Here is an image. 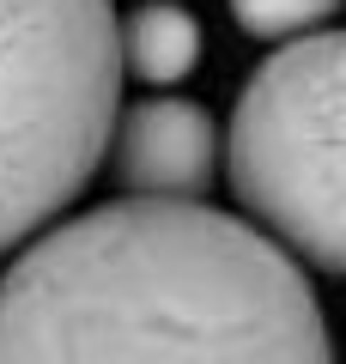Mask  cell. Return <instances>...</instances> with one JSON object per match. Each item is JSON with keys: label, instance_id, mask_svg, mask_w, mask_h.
Instances as JSON below:
<instances>
[{"label": "cell", "instance_id": "5b68a950", "mask_svg": "<svg viewBox=\"0 0 346 364\" xmlns=\"http://www.w3.org/2000/svg\"><path fill=\"white\" fill-rule=\"evenodd\" d=\"M115 55H122V79L177 85L201 61V18L182 0H146L128 18H115Z\"/></svg>", "mask_w": 346, "mask_h": 364}, {"label": "cell", "instance_id": "3957f363", "mask_svg": "<svg viewBox=\"0 0 346 364\" xmlns=\"http://www.w3.org/2000/svg\"><path fill=\"white\" fill-rule=\"evenodd\" d=\"M231 195L261 237L346 273V31L280 43L225 128Z\"/></svg>", "mask_w": 346, "mask_h": 364}, {"label": "cell", "instance_id": "8992f818", "mask_svg": "<svg viewBox=\"0 0 346 364\" xmlns=\"http://www.w3.org/2000/svg\"><path fill=\"white\" fill-rule=\"evenodd\" d=\"M346 0H231V18L237 31L261 43H298V37H316Z\"/></svg>", "mask_w": 346, "mask_h": 364}, {"label": "cell", "instance_id": "277c9868", "mask_svg": "<svg viewBox=\"0 0 346 364\" xmlns=\"http://www.w3.org/2000/svg\"><path fill=\"white\" fill-rule=\"evenodd\" d=\"M103 158L128 200H206L219 170V128L189 97H140L115 109Z\"/></svg>", "mask_w": 346, "mask_h": 364}, {"label": "cell", "instance_id": "7a4b0ae2", "mask_svg": "<svg viewBox=\"0 0 346 364\" xmlns=\"http://www.w3.org/2000/svg\"><path fill=\"white\" fill-rule=\"evenodd\" d=\"M122 97L110 0H0V255L98 176Z\"/></svg>", "mask_w": 346, "mask_h": 364}, {"label": "cell", "instance_id": "6da1fadb", "mask_svg": "<svg viewBox=\"0 0 346 364\" xmlns=\"http://www.w3.org/2000/svg\"><path fill=\"white\" fill-rule=\"evenodd\" d=\"M0 364H334L304 267L206 200L55 219L0 273Z\"/></svg>", "mask_w": 346, "mask_h": 364}]
</instances>
